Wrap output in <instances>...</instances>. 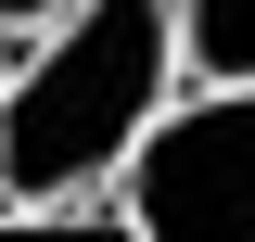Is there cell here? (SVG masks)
Returning a JSON list of instances; mask_svg holds the SVG:
<instances>
[{"label":"cell","mask_w":255,"mask_h":242,"mask_svg":"<svg viewBox=\"0 0 255 242\" xmlns=\"http://www.w3.org/2000/svg\"><path fill=\"white\" fill-rule=\"evenodd\" d=\"M51 13H77V0H0V26H51Z\"/></svg>","instance_id":"5"},{"label":"cell","mask_w":255,"mask_h":242,"mask_svg":"<svg viewBox=\"0 0 255 242\" xmlns=\"http://www.w3.org/2000/svg\"><path fill=\"white\" fill-rule=\"evenodd\" d=\"M179 64L191 77H255V0H179Z\"/></svg>","instance_id":"3"},{"label":"cell","mask_w":255,"mask_h":242,"mask_svg":"<svg viewBox=\"0 0 255 242\" xmlns=\"http://www.w3.org/2000/svg\"><path fill=\"white\" fill-rule=\"evenodd\" d=\"M179 77V0H77L0 77V204H77L115 191L128 140L166 115Z\"/></svg>","instance_id":"1"},{"label":"cell","mask_w":255,"mask_h":242,"mask_svg":"<svg viewBox=\"0 0 255 242\" xmlns=\"http://www.w3.org/2000/svg\"><path fill=\"white\" fill-rule=\"evenodd\" d=\"M0 242H140L128 230V204H0Z\"/></svg>","instance_id":"4"},{"label":"cell","mask_w":255,"mask_h":242,"mask_svg":"<svg viewBox=\"0 0 255 242\" xmlns=\"http://www.w3.org/2000/svg\"><path fill=\"white\" fill-rule=\"evenodd\" d=\"M115 204L140 242H255V77H204V102H166L128 140Z\"/></svg>","instance_id":"2"}]
</instances>
